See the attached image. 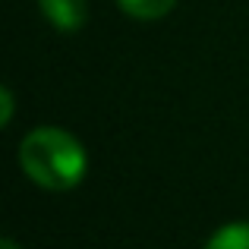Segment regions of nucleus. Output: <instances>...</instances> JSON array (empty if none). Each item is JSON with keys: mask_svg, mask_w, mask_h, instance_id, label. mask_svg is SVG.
<instances>
[{"mask_svg": "<svg viewBox=\"0 0 249 249\" xmlns=\"http://www.w3.org/2000/svg\"><path fill=\"white\" fill-rule=\"evenodd\" d=\"M19 167L41 189L67 193L82 183L89 158L73 133L60 126H38L19 142Z\"/></svg>", "mask_w": 249, "mask_h": 249, "instance_id": "nucleus-1", "label": "nucleus"}, {"mask_svg": "<svg viewBox=\"0 0 249 249\" xmlns=\"http://www.w3.org/2000/svg\"><path fill=\"white\" fill-rule=\"evenodd\" d=\"M41 16L60 32H79L89 19V3L85 0H38Z\"/></svg>", "mask_w": 249, "mask_h": 249, "instance_id": "nucleus-2", "label": "nucleus"}, {"mask_svg": "<svg viewBox=\"0 0 249 249\" xmlns=\"http://www.w3.org/2000/svg\"><path fill=\"white\" fill-rule=\"evenodd\" d=\"M126 16L142 19V22H152V19H164L170 10L177 6V0H117Z\"/></svg>", "mask_w": 249, "mask_h": 249, "instance_id": "nucleus-3", "label": "nucleus"}, {"mask_svg": "<svg viewBox=\"0 0 249 249\" xmlns=\"http://www.w3.org/2000/svg\"><path fill=\"white\" fill-rule=\"evenodd\" d=\"M205 249H249V224L246 221H233L214 231V237L205 243Z\"/></svg>", "mask_w": 249, "mask_h": 249, "instance_id": "nucleus-4", "label": "nucleus"}, {"mask_svg": "<svg viewBox=\"0 0 249 249\" xmlns=\"http://www.w3.org/2000/svg\"><path fill=\"white\" fill-rule=\"evenodd\" d=\"M13 120V91L3 89L0 91V126H10Z\"/></svg>", "mask_w": 249, "mask_h": 249, "instance_id": "nucleus-5", "label": "nucleus"}, {"mask_svg": "<svg viewBox=\"0 0 249 249\" xmlns=\"http://www.w3.org/2000/svg\"><path fill=\"white\" fill-rule=\"evenodd\" d=\"M0 249H19V243H13V240H0Z\"/></svg>", "mask_w": 249, "mask_h": 249, "instance_id": "nucleus-6", "label": "nucleus"}]
</instances>
